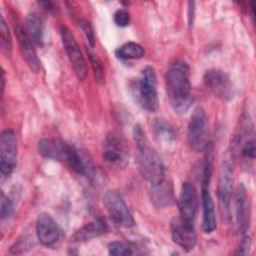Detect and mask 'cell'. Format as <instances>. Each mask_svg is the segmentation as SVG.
I'll return each mask as SVG.
<instances>
[{"label":"cell","mask_w":256,"mask_h":256,"mask_svg":"<svg viewBox=\"0 0 256 256\" xmlns=\"http://www.w3.org/2000/svg\"><path fill=\"white\" fill-rule=\"evenodd\" d=\"M166 91L173 111L186 113L192 104L190 67L184 59L174 60L166 73Z\"/></svg>","instance_id":"1"},{"label":"cell","mask_w":256,"mask_h":256,"mask_svg":"<svg viewBox=\"0 0 256 256\" xmlns=\"http://www.w3.org/2000/svg\"><path fill=\"white\" fill-rule=\"evenodd\" d=\"M133 138L136 146V163L142 177L151 184L165 179V167L157 152L150 145L140 125H135Z\"/></svg>","instance_id":"2"},{"label":"cell","mask_w":256,"mask_h":256,"mask_svg":"<svg viewBox=\"0 0 256 256\" xmlns=\"http://www.w3.org/2000/svg\"><path fill=\"white\" fill-rule=\"evenodd\" d=\"M132 99L142 109L156 112L159 108L157 78L153 67L145 66L138 77L132 79L128 86Z\"/></svg>","instance_id":"3"},{"label":"cell","mask_w":256,"mask_h":256,"mask_svg":"<svg viewBox=\"0 0 256 256\" xmlns=\"http://www.w3.org/2000/svg\"><path fill=\"white\" fill-rule=\"evenodd\" d=\"M234 152L229 150L225 153L218 174L217 197L220 206V212L225 219H229L230 204L233 192V170H234Z\"/></svg>","instance_id":"4"},{"label":"cell","mask_w":256,"mask_h":256,"mask_svg":"<svg viewBox=\"0 0 256 256\" xmlns=\"http://www.w3.org/2000/svg\"><path fill=\"white\" fill-rule=\"evenodd\" d=\"M210 130L208 116L205 110L198 106L194 109L187 127V141L194 152H204L210 145Z\"/></svg>","instance_id":"5"},{"label":"cell","mask_w":256,"mask_h":256,"mask_svg":"<svg viewBox=\"0 0 256 256\" xmlns=\"http://www.w3.org/2000/svg\"><path fill=\"white\" fill-rule=\"evenodd\" d=\"M103 160L116 168H125L129 163V146L126 138L118 131L109 132L103 142Z\"/></svg>","instance_id":"6"},{"label":"cell","mask_w":256,"mask_h":256,"mask_svg":"<svg viewBox=\"0 0 256 256\" xmlns=\"http://www.w3.org/2000/svg\"><path fill=\"white\" fill-rule=\"evenodd\" d=\"M203 83L208 91L222 101H231L236 95V88L229 75L220 69H209L203 75Z\"/></svg>","instance_id":"7"},{"label":"cell","mask_w":256,"mask_h":256,"mask_svg":"<svg viewBox=\"0 0 256 256\" xmlns=\"http://www.w3.org/2000/svg\"><path fill=\"white\" fill-rule=\"evenodd\" d=\"M103 203L115 224L123 228H131L134 226V218L118 191H106L103 196Z\"/></svg>","instance_id":"8"},{"label":"cell","mask_w":256,"mask_h":256,"mask_svg":"<svg viewBox=\"0 0 256 256\" xmlns=\"http://www.w3.org/2000/svg\"><path fill=\"white\" fill-rule=\"evenodd\" d=\"M17 164V140L15 133L6 129L0 135V172L2 177H9Z\"/></svg>","instance_id":"9"},{"label":"cell","mask_w":256,"mask_h":256,"mask_svg":"<svg viewBox=\"0 0 256 256\" xmlns=\"http://www.w3.org/2000/svg\"><path fill=\"white\" fill-rule=\"evenodd\" d=\"M60 35L63 47L77 78L81 81L84 80L87 76V65L74 35L66 26L61 27Z\"/></svg>","instance_id":"10"},{"label":"cell","mask_w":256,"mask_h":256,"mask_svg":"<svg viewBox=\"0 0 256 256\" xmlns=\"http://www.w3.org/2000/svg\"><path fill=\"white\" fill-rule=\"evenodd\" d=\"M193 223L177 216L172 219L170 224L173 242L186 251L194 249L197 244V235Z\"/></svg>","instance_id":"11"},{"label":"cell","mask_w":256,"mask_h":256,"mask_svg":"<svg viewBox=\"0 0 256 256\" xmlns=\"http://www.w3.org/2000/svg\"><path fill=\"white\" fill-rule=\"evenodd\" d=\"M211 177L202 176L201 180V204H202V229L204 233H212L216 227L215 205L210 194L209 185Z\"/></svg>","instance_id":"12"},{"label":"cell","mask_w":256,"mask_h":256,"mask_svg":"<svg viewBox=\"0 0 256 256\" xmlns=\"http://www.w3.org/2000/svg\"><path fill=\"white\" fill-rule=\"evenodd\" d=\"M198 195L196 188L189 182H184L181 186L178 207H179V216L183 219L194 222L197 212H198Z\"/></svg>","instance_id":"13"},{"label":"cell","mask_w":256,"mask_h":256,"mask_svg":"<svg viewBox=\"0 0 256 256\" xmlns=\"http://www.w3.org/2000/svg\"><path fill=\"white\" fill-rule=\"evenodd\" d=\"M36 235L44 246H53L60 238L61 230L53 217L46 213H40L36 220Z\"/></svg>","instance_id":"14"},{"label":"cell","mask_w":256,"mask_h":256,"mask_svg":"<svg viewBox=\"0 0 256 256\" xmlns=\"http://www.w3.org/2000/svg\"><path fill=\"white\" fill-rule=\"evenodd\" d=\"M64 161L78 175L91 176L94 171L92 161L88 155L74 145L66 143Z\"/></svg>","instance_id":"15"},{"label":"cell","mask_w":256,"mask_h":256,"mask_svg":"<svg viewBox=\"0 0 256 256\" xmlns=\"http://www.w3.org/2000/svg\"><path fill=\"white\" fill-rule=\"evenodd\" d=\"M14 30H15V34L18 39L20 50L25 62L33 72L37 73L40 69V61L33 47L32 39L30 38L26 28H24L21 22L18 20L15 21L14 23Z\"/></svg>","instance_id":"16"},{"label":"cell","mask_w":256,"mask_h":256,"mask_svg":"<svg viewBox=\"0 0 256 256\" xmlns=\"http://www.w3.org/2000/svg\"><path fill=\"white\" fill-rule=\"evenodd\" d=\"M150 199L156 208H167L172 206L175 201L172 184L165 179L155 184H151Z\"/></svg>","instance_id":"17"},{"label":"cell","mask_w":256,"mask_h":256,"mask_svg":"<svg viewBox=\"0 0 256 256\" xmlns=\"http://www.w3.org/2000/svg\"><path fill=\"white\" fill-rule=\"evenodd\" d=\"M247 213H249V208L247 207V195L245 187L240 184L234 195V216L235 223L237 228L242 232V234L247 233L248 229V217Z\"/></svg>","instance_id":"18"},{"label":"cell","mask_w":256,"mask_h":256,"mask_svg":"<svg viewBox=\"0 0 256 256\" xmlns=\"http://www.w3.org/2000/svg\"><path fill=\"white\" fill-rule=\"evenodd\" d=\"M108 231V226L102 219H96L89 222L74 232L71 236L73 242H84L97 238Z\"/></svg>","instance_id":"19"},{"label":"cell","mask_w":256,"mask_h":256,"mask_svg":"<svg viewBox=\"0 0 256 256\" xmlns=\"http://www.w3.org/2000/svg\"><path fill=\"white\" fill-rule=\"evenodd\" d=\"M66 143L54 138H44L38 142V153L46 158L55 161L64 160Z\"/></svg>","instance_id":"20"},{"label":"cell","mask_w":256,"mask_h":256,"mask_svg":"<svg viewBox=\"0 0 256 256\" xmlns=\"http://www.w3.org/2000/svg\"><path fill=\"white\" fill-rule=\"evenodd\" d=\"M153 132L156 139L166 145L171 144L176 139V130L164 119H156L153 122Z\"/></svg>","instance_id":"21"},{"label":"cell","mask_w":256,"mask_h":256,"mask_svg":"<svg viewBox=\"0 0 256 256\" xmlns=\"http://www.w3.org/2000/svg\"><path fill=\"white\" fill-rule=\"evenodd\" d=\"M144 54H145L144 48L140 44L132 41L123 43L115 50V56L121 60L140 59L144 56Z\"/></svg>","instance_id":"22"},{"label":"cell","mask_w":256,"mask_h":256,"mask_svg":"<svg viewBox=\"0 0 256 256\" xmlns=\"http://www.w3.org/2000/svg\"><path fill=\"white\" fill-rule=\"evenodd\" d=\"M26 30L32 39V41L37 45L43 44V27L39 16L36 13H30L26 17Z\"/></svg>","instance_id":"23"},{"label":"cell","mask_w":256,"mask_h":256,"mask_svg":"<svg viewBox=\"0 0 256 256\" xmlns=\"http://www.w3.org/2000/svg\"><path fill=\"white\" fill-rule=\"evenodd\" d=\"M0 46L3 53L10 56L12 52V40L9 31V27L4 19V16L1 15L0 22Z\"/></svg>","instance_id":"24"},{"label":"cell","mask_w":256,"mask_h":256,"mask_svg":"<svg viewBox=\"0 0 256 256\" xmlns=\"http://www.w3.org/2000/svg\"><path fill=\"white\" fill-rule=\"evenodd\" d=\"M88 55H89L91 67L94 72L95 81L99 84H103L105 82V72H104L103 63L101 62L100 58L97 55H95L94 53L88 52Z\"/></svg>","instance_id":"25"},{"label":"cell","mask_w":256,"mask_h":256,"mask_svg":"<svg viewBox=\"0 0 256 256\" xmlns=\"http://www.w3.org/2000/svg\"><path fill=\"white\" fill-rule=\"evenodd\" d=\"M108 253L113 256H123V255H132L134 252L130 245L123 241H112L108 244Z\"/></svg>","instance_id":"26"},{"label":"cell","mask_w":256,"mask_h":256,"mask_svg":"<svg viewBox=\"0 0 256 256\" xmlns=\"http://www.w3.org/2000/svg\"><path fill=\"white\" fill-rule=\"evenodd\" d=\"M79 27H80L81 31L83 32L88 45L91 48H94L96 41H95V36H94V32H93L91 24L87 20L82 19L79 21Z\"/></svg>","instance_id":"27"},{"label":"cell","mask_w":256,"mask_h":256,"mask_svg":"<svg viewBox=\"0 0 256 256\" xmlns=\"http://www.w3.org/2000/svg\"><path fill=\"white\" fill-rule=\"evenodd\" d=\"M13 213V203L11 199L1 192V208H0V216L2 220L8 219Z\"/></svg>","instance_id":"28"},{"label":"cell","mask_w":256,"mask_h":256,"mask_svg":"<svg viewBox=\"0 0 256 256\" xmlns=\"http://www.w3.org/2000/svg\"><path fill=\"white\" fill-rule=\"evenodd\" d=\"M113 20L119 27H126L130 23V14L125 9H117L114 12Z\"/></svg>","instance_id":"29"},{"label":"cell","mask_w":256,"mask_h":256,"mask_svg":"<svg viewBox=\"0 0 256 256\" xmlns=\"http://www.w3.org/2000/svg\"><path fill=\"white\" fill-rule=\"evenodd\" d=\"M250 247H251V241H250L249 236L247 235V233L243 234L240 245H239V248H238V251H237V254H241V255L248 254Z\"/></svg>","instance_id":"30"},{"label":"cell","mask_w":256,"mask_h":256,"mask_svg":"<svg viewBox=\"0 0 256 256\" xmlns=\"http://www.w3.org/2000/svg\"><path fill=\"white\" fill-rule=\"evenodd\" d=\"M39 5H41L44 9H46L49 12L57 11V7L55 6V3L51 2V1H42V2H39Z\"/></svg>","instance_id":"31"},{"label":"cell","mask_w":256,"mask_h":256,"mask_svg":"<svg viewBox=\"0 0 256 256\" xmlns=\"http://www.w3.org/2000/svg\"><path fill=\"white\" fill-rule=\"evenodd\" d=\"M188 5H189V8H188V11H189V13H188V24H189V26H191V25H192V23H193L194 2H189V3H188Z\"/></svg>","instance_id":"32"}]
</instances>
